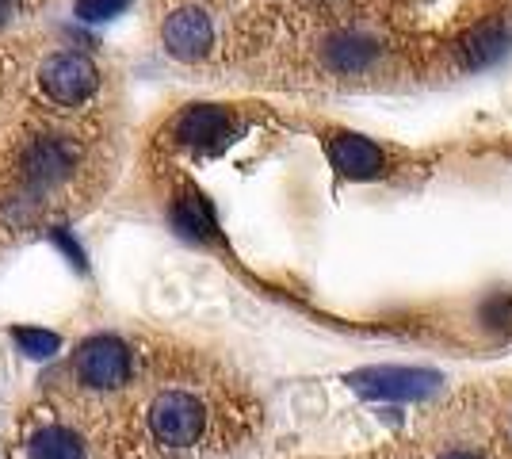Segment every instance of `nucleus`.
I'll list each match as a JSON object with an SVG mask.
<instances>
[{
  "instance_id": "nucleus-1",
  "label": "nucleus",
  "mask_w": 512,
  "mask_h": 459,
  "mask_svg": "<svg viewBox=\"0 0 512 459\" xmlns=\"http://www.w3.org/2000/svg\"><path fill=\"white\" fill-rule=\"evenodd\" d=\"M207 421H211V414H207L203 398H195L192 391H161L146 414L153 444H161L169 452L195 448L207 433Z\"/></svg>"
},
{
  "instance_id": "nucleus-2",
  "label": "nucleus",
  "mask_w": 512,
  "mask_h": 459,
  "mask_svg": "<svg viewBox=\"0 0 512 459\" xmlns=\"http://www.w3.org/2000/svg\"><path fill=\"white\" fill-rule=\"evenodd\" d=\"M73 375L88 391H115L130 379V349L119 337H92L77 349Z\"/></svg>"
},
{
  "instance_id": "nucleus-3",
  "label": "nucleus",
  "mask_w": 512,
  "mask_h": 459,
  "mask_svg": "<svg viewBox=\"0 0 512 459\" xmlns=\"http://www.w3.org/2000/svg\"><path fill=\"white\" fill-rule=\"evenodd\" d=\"M77 165H81V150H77V142L73 138H62V134H43V138H35L27 150H23V180L31 184V188H58L62 180L77 173Z\"/></svg>"
},
{
  "instance_id": "nucleus-4",
  "label": "nucleus",
  "mask_w": 512,
  "mask_h": 459,
  "mask_svg": "<svg viewBox=\"0 0 512 459\" xmlns=\"http://www.w3.org/2000/svg\"><path fill=\"white\" fill-rule=\"evenodd\" d=\"M348 383L367 398H390V402H413V398H428L440 391V375L425 372V368H363L352 372Z\"/></svg>"
},
{
  "instance_id": "nucleus-5",
  "label": "nucleus",
  "mask_w": 512,
  "mask_h": 459,
  "mask_svg": "<svg viewBox=\"0 0 512 459\" xmlns=\"http://www.w3.org/2000/svg\"><path fill=\"white\" fill-rule=\"evenodd\" d=\"M39 85H43V92L54 104L77 108V104H85L88 96L96 92L100 73H96V66L88 62L85 54H54L39 69Z\"/></svg>"
},
{
  "instance_id": "nucleus-6",
  "label": "nucleus",
  "mask_w": 512,
  "mask_h": 459,
  "mask_svg": "<svg viewBox=\"0 0 512 459\" xmlns=\"http://www.w3.org/2000/svg\"><path fill=\"white\" fill-rule=\"evenodd\" d=\"M230 134H234V115L230 111L214 108V104H195V108L176 115L169 138L184 150H218V146L230 142Z\"/></svg>"
},
{
  "instance_id": "nucleus-7",
  "label": "nucleus",
  "mask_w": 512,
  "mask_h": 459,
  "mask_svg": "<svg viewBox=\"0 0 512 459\" xmlns=\"http://www.w3.org/2000/svg\"><path fill=\"white\" fill-rule=\"evenodd\" d=\"M161 39H165V50L180 62H199L207 58L214 46V27L207 20V12L199 8H176L165 27H161Z\"/></svg>"
},
{
  "instance_id": "nucleus-8",
  "label": "nucleus",
  "mask_w": 512,
  "mask_h": 459,
  "mask_svg": "<svg viewBox=\"0 0 512 459\" xmlns=\"http://www.w3.org/2000/svg\"><path fill=\"white\" fill-rule=\"evenodd\" d=\"M329 161L348 180H375V176L386 173V153L363 134H333L329 138Z\"/></svg>"
},
{
  "instance_id": "nucleus-9",
  "label": "nucleus",
  "mask_w": 512,
  "mask_h": 459,
  "mask_svg": "<svg viewBox=\"0 0 512 459\" xmlns=\"http://www.w3.org/2000/svg\"><path fill=\"white\" fill-rule=\"evenodd\" d=\"M509 46H512L509 23H482V27H474V31H467L459 39L455 54H459V66L463 69H490L509 54Z\"/></svg>"
},
{
  "instance_id": "nucleus-10",
  "label": "nucleus",
  "mask_w": 512,
  "mask_h": 459,
  "mask_svg": "<svg viewBox=\"0 0 512 459\" xmlns=\"http://www.w3.org/2000/svg\"><path fill=\"white\" fill-rule=\"evenodd\" d=\"M375 58H379V43L360 31H341L325 43V62L337 73H363L375 66Z\"/></svg>"
},
{
  "instance_id": "nucleus-11",
  "label": "nucleus",
  "mask_w": 512,
  "mask_h": 459,
  "mask_svg": "<svg viewBox=\"0 0 512 459\" xmlns=\"http://www.w3.org/2000/svg\"><path fill=\"white\" fill-rule=\"evenodd\" d=\"M172 226L192 241H214V234H218L211 203L199 192H180V196L172 199Z\"/></svg>"
},
{
  "instance_id": "nucleus-12",
  "label": "nucleus",
  "mask_w": 512,
  "mask_h": 459,
  "mask_svg": "<svg viewBox=\"0 0 512 459\" xmlns=\"http://www.w3.org/2000/svg\"><path fill=\"white\" fill-rule=\"evenodd\" d=\"M27 459H85V440L65 425H43L27 440Z\"/></svg>"
},
{
  "instance_id": "nucleus-13",
  "label": "nucleus",
  "mask_w": 512,
  "mask_h": 459,
  "mask_svg": "<svg viewBox=\"0 0 512 459\" xmlns=\"http://www.w3.org/2000/svg\"><path fill=\"white\" fill-rule=\"evenodd\" d=\"M12 337H16V345H20L27 356H35V360H46V356H54V352L62 349V341H58V333H46V329H12Z\"/></svg>"
},
{
  "instance_id": "nucleus-14",
  "label": "nucleus",
  "mask_w": 512,
  "mask_h": 459,
  "mask_svg": "<svg viewBox=\"0 0 512 459\" xmlns=\"http://www.w3.org/2000/svg\"><path fill=\"white\" fill-rule=\"evenodd\" d=\"M127 8V0H77V16L85 23H104L119 16Z\"/></svg>"
},
{
  "instance_id": "nucleus-15",
  "label": "nucleus",
  "mask_w": 512,
  "mask_h": 459,
  "mask_svg": "<svg viewBox=\"0 0 512 459\" xmlns=\"http://www.w3.org/2000/svg\"><path fill=\"white\" fill-rule=\"evenodd\" d=\"M482 322L490 329H512V299L509 295H493L490 303L482 306Z\"/></svg>"
},
{
  "instance_id": "nucleus-16",
  "label": "nucleus",
  "mask_w": 512,
  "mask_h": 459,
  "mask_svg": "<svg viewBox=\"0 0 512 459\" xmlns=\"http://www.w3.org/2000/svg\"><path fill=\"white\" fill-rule=\"evenodd\" d=\"M54 241H58V245H62L65 253H69V261L77 264V268H85V253H81V245H77V241L69 238L65 230H58V234H54Z\"/></svg>"
},
{
  "instance_id": "nucleus-17",
  "label": "nucleus",
  "mask_w": 512,
  "mask_h": 459,
  "mask_svg": "<svg viewBox=\"0 0 512 459\" xmlns=\"http://www.w3.org/2000/svg\"><path fill=\"white\" fill-rule=\"evenodd\" d=\"M12 12H16V0H0V23L12 20Z\"/></svg>"
},
{
  "instance_id": "nucleus-18",
  "label": "nucleus",
  "mask_w": 512,
  "mask_h": 459,
  "mask_svg": "<svg viewBox=\"0 0 512 459\" xmlns=\"http://www.w3.org/2000/svg\"><path fill=\"white\" fill-rule=\"evenodd\" d=\"M440 459H478V456H474V452H463V448H459V452H448V456H440Z\"/></svg>"
}]
</instances>
